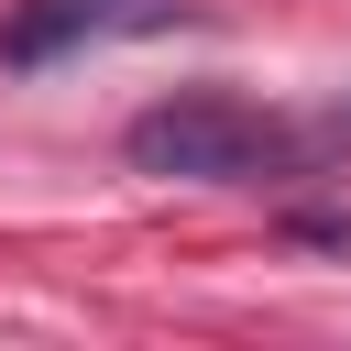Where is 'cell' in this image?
I'll list each match as a JSON object with an SVG mask.
<instances>
[{
	"label": "cell",
	"instance_id": "cell-1",
	"mask_svg": "<svg viewBox=\"0 0 351 351\" xmlns=\"http://www.w3.org/2000/svg\"><path fill=\"white\" fill-rule=\"evenodd\" d=\"M121 154H132L143 176L241 186V176L285 165V154H296V132H285V121H263V110H241V99H219V88H186V99H154V110L121 132Z\"/></svg>",
	"mask_w": 351,
	"mask_h": 351
},
{
	"label": "cell",
	"instance_id": "cell-2",
	"mask_svg": "<svg viewBox=\"0 0 351 351\" xmlns=\"http://www.w3.org/2000/svg\"><path fill=\"white\" fill-rule=\"evenodd\" d=\"M176 22H197V0H11L0 66L44 77V66L88 55V44H132V33H176Z\"/></svg>",
	"mask_w": 351,
	"mask_h": 351
},
{
	"label": "cell",
	"instance_id": "cell-3",
	"mask_svg": "<svg viewBox=\"0 0 351 351\" xmlns=\"http://www.w3.org/2000/svg\"><path fill=\"white\" fill-rule=\"evenodd\" d=\"M285 241H307V252H351V208H285Z\"/></svg>",
	"mask_w": 351,
	"mask_h": 351
},
{
	"label": "cell",
	"instance_id": "cell-4",
	"mask_svg": "<svg viewBox=\"0 0 351 351\" xmlns=\"http://www.w3.org/2000/svg\"><path fill=\"white\" fill-rule=\"evenodd\" d=\"M329 132H351V99H340V110H329Z\"/></svg>",
	"mask_w": 351,
	"mask_h": 351
}]
</instances>
